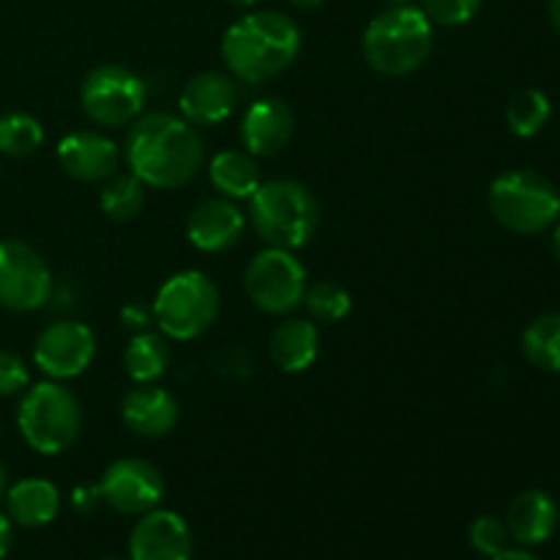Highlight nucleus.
I'll return each instance as SVG.
<instances>
[{"mask_svg":"<svg viewBox=\"0 0 560 560\" xmlns=\"http://www.w3.org/2000/svg\"><path fill=\"white\" fill-rule=\"evenodd\" d=\"M249 222L268 246L293 252L310 244L320 224V208L304 184L273 178L249 197Z\"/></svg>","mask_w":560,"mask_h":560,"instance_id":"4","label":"nucleus"},{"mask_svg":"<svg viewBox=\"0 0 560 560\" xmlns=\"http://www.w3.org/2000/svg\"><path fill=\"white\" fill-rule=\"evenodd\" d=\"M16 427L33 452L47 457L66 452L82 430L80 399L60 383H36L22 397Z\"/></svg>","mask_w":560,"mask_h":560,"instance_id":"5","label":"nucleus"},{"mask_svg":"<svg viewBox=\"0 0 560 560\" xmlns=\"http://www.w3.org/2000/svg\"><path fill=\"white\" fill-rule=\"evenodd\" d=\"M5 514L22 528H44L60 512V492L47 479H22L5 490Z\"/></svg>","mask_w":560,"mask_h":560,"instance_id":"20","label":"nucleus"},{"mask_svg":"<svg viewBox=\"0 0 560 560\" xmlns=\"http://www.w3.org/2000/svg\"><path fill=\"white\" fill-rule=\"evenodd\" d=\"M293 5H299V9H317V5H323L326 0H290Z\"/></svg>","mask_w":560,"mask_h":560,"instance_id":"38","label":"nucleus"},{"mask_svg":"<svg viewBox=\"0 0 560 560\" xmlns=\"http://www.w3.org/2000/svg\"><path fill=\"white\" fill-rule=\"evenodd\" d=\"M5 490H9V474H5V465L0 463V501L5 498Z\"/></svg>","mask_w":560,"mask_h":560,"instance_id":"37","label":"nucleus"},{"mask_svg":"<svg viewBox=\"0 0 560 560\" xmlns=\"http://www.w3.org/2000/svg\"><path fill=\"white\" fill-rule=\"evenodd\" d=\"M98 495L113 512L142 517L153 512L164 498V479L156 465L126 457L109 465L98 481Z\"/></svg>","mask_w":560,"mask_h":560,"instance_id":"11","label":"nucleus"},{"mask_svg":"<svg viewBox=\"0 0 560 560\" xmlns=\"http://www.w3.org/2000/svg\"><path fill=\"white\" fill-rule=\"evenodd\" d=\"M246 217L228 197L202 200L186 222V235L200 252H228L241 241Z\"/></svg>","mask_w":560,"mask_h":560,"instance_id":"17","label":"nucleus"},{"mask_svg":"<svg viewBox=\"0 0 560 560\" xmlns=\"http://www.w3.org/2000/svg\"><path fill=\"white\" fill-rule=\"evenodd\" d=\"M550 98L541 91H536V88H525V91L514 93L506 107L509 131L514 137H523V140L539 135L547 126V120H550Z\"/></svg>","mask_w":560,"mask_h":560,"instance_id":"25","label":"nucleus"},{"mask_svg":"<svg viewBox=\"0 0 560 560\" xmlns=\"http://www.w3.org/2000/svg\"><path fill=\"white\" fill-rule=\"evenodd\" d=\"M523 353L536 370L560 372V312H547L525 328Z\"/></svg>","mask_w":560,"mask_h":560,"instance_id":"24","label":"nucleus"},{"mask_svg":"<svg viewBox=\"0 0 560 560\" xmlns=\"http://www.w3.org/2000/svg\"><path fill=\"white\" fill-rule=\"evenodd\" d=\"M244 288L252 304L266 315H288L304 304L306 268L293 252L268 246L252 257L244 273Z\"/></svg>","mask_w":560,"mask_h":560,"instance_id":"8","label":"nucleus"},{"mask_svg":"<svg viewBox=\"0 0 560 560\" xmlns=\"http://www.w3.org/2000/svg\"><path fill=\"white\" fill-rule=\"evenodd\" d=\"M268 350H271V361L282 372H304L315 364L317 350H320V334L312 320L290 317L273 328Z\"/></svg>","mask_w":560,"mask_h":560,"instance_id":"21","label":"nucleus"},{"mask_svg":"<svg viewBox=\"0 0 560 560\" xmlns=\"http://www.w3.org/2000/svg\"><path fill=\"white\" fill-rule=\"evenodd\" d=\"M552 252H556V257L560 262V224L556 228V233H552Z\"/></svg>","mask_w":560,"mask_h":560,"instance_id":"39","label":"nucleus"},{"mask_svg":"<svg viewBox=\"0 0 560 560\" xmlns=\"http://www.w3.org/2000/svg\"><path fill=\"white\" fill-rule=\"evenodd\" d=\"M366 63L386 77H405L421 69L432 52V22L424 9L397 3L381 11L361 38Z\"/></svg>","mask_w":560,"mask_h":560,"instance_id":"3","label":"nucleus"},{"mask_svg":"<svg viewBox=\"0 0 560 560\" xmlns=\"http://www.w3.org/2000/svg\"><path fill=\"white\" fill-rule=\"evenodd\" d=\"M503 523H506L509 536L523 547L545 545L558 528V503L547 492L525 490L509 503Z\"/></svg>","mask_w":560,"mask_h":560,"instance_id":"19","label":"nucleus"},{"mask_svg":"<svg viewBox=\"0 0 560 560\" xmlns=\"http://www.w3.org/2000/svg\"><path fill=\"white\" fill-rule=\"evenodd\" d=\"M481 9V0H424V14L432 25H465Z\"/></svg>","mask_w":560,"mask_h":560,"instance_id":"30","label":"nucleus"},{"mask_svg":"<svg viewBox=\"0 0 560 560\" xmlns=\"http://www.w3.org/2000/svg\"><path fill=\"white\" fill-rule=\"evenodd\" d=\"M228 3H233V5H255V3H260V0H228Z\"/></svg>","mask_w":560,"mask_h":560,"instance_id":"40","label":"nucleus"},{"mask_svg":"<svg viewBox=\"0 0 560 560\" xmlns=\"http://www.w3.org/2000/svg\"><path fill=\"white\" fill-rule=\"evenodd\" d=\"M27 383H31V372L25 361L11 350H0V397H14L25 392Z\"/></svg>","mask_w":560,"mask_h":560,"instance_id":"31","label":"nucleus"},{"mask_svg":"<svg viewBox=\"0 0 560 560\" xmlns=\"http://www.w3.org/2000/svg\"><path fill=\"white\" fill-rule=\"evenodd\" d=\"M44 142V129L33 115L9 113L0 115V153L5 156H27Z\"/></svg>","mask_w":560,"mask_h":560,"instance_id":"27","label":"nucleus"},{"mask_svg":"<svg viewBox=\"0 0 560 560\" xmlns=\"http://www.w3.org/2000/svg\"><path fill=\"white\" fill-rule=\"evenodd\" d=\"M11 547H14V523L9 514H0V560L9 556Z\"/></svg>","mask_w":560,"mask_h":560,"instance_id":"33","label":"nucleus"},{"mask_svg":"<svg viewBox=\"0 0 560 560\" xmlns=\"http://www.w3.org/2000/svg\"><path fill=\"white\" fill-rule=\"evenodd\" d=\"M191 530L180 514L153 509L142 514L129 539V560H191Z\"/></svg>","mask_w":560,"mask_h":560,"instance_id":"13","label":"nucleus"},{"mask_svg":"<svg viewBox=\"0 0 560 560\" xmlns=\"http://www.w3.org/2000/svg\"><path fill=\"white\" fill-rule=\"evenodd\" d=\"M490 560H539L536 556H530L528 550H503L501 556L490 558Z\"/></svg>","mask_w":560,"mask_h":560,"instance_id":"35","label":"nucleus"},{"mask_svg":"<svg viewBox=\"0 0 560 560\" xmlns=\"http://www.w3.org/2000/svg\"><path fill=\"white\" fill-rule=\"evenodd\" d=\"M306 312L317 323H339L350 315V293L337 282H317L304 293Z\"/></svg>","mask_w":560,"mask_h":560,"instance_id":"28","label":"nucleus"},{"mask_svg":"<svg viewBox=\"0 0 560 560\" xmlns=\"http://www.w3.org/2000/svg\"><path fill=\"white\" fill-rule=\"evenodd\" d=\"M153 312H148L145 306L140 304H129L124 306V312H120V320H124L126 328H131V331H148V323H151Z\"/></svg>","mask_w":560,"mask_h":560,"instance_id":"32","label":"nucleus"},{"mask_svg":"<svg viewBox=\"0 0 560 560\" xmlns=\"http://www.w3.org/2000/svg\"><path fill=\"white\" fill-rule=\"evenodd\" d=\"M178 399L167 388L153 386V383H137V388H131L120 405L124 424L137 438H148V441L170 435L178 424Z\"/></svg>","mask_w":560,"mask_h":560,"instance_id":"16","label":"nucleus"},{"mask_svg":"<svg viewBox=\"0 0 560 560\" xmlns=\"http://www.w3.org/2000/svg\"><path fill=\"white\" fill-rule=\"evenodd\" d=\"M80 102L93 124L120 129L140 118L145 107V82L124 66H98L82 82Z\"/></svg>","mask_w":560,"mask_h":560,"instance_id":"9","label":"nucleus"},{"mask_svg":"<svg viewBox=\"0 0 560 560\" xmlns=\"http://www.w3.org/2000/svg\"><path fill=\"white\" fill-rule=\"evenodd\" d=\"M124 366L126 375L135 383L159 381L170 366V345L167 339H164V334H135L124 353Z\"/></svg>","mask_w":560,"mask_h":560,"instance_id":"23","label":"nucleus"},{"mask_svg":"<svg viewBox=\"0 0 560 560\" xmlns=\"http://www.w3.org/2000/svg\"><path fill=\"white\" fill-rule=\"evenodd\" d=\"M388 3H410V0H388Z\"/></svg>","mask_w":560,"mask_h":560,"instance_id":"41","label":"nucleus"},{"mask_svg":"<svg viewBox=\"0 0 560 560\" xmlns=\"http://www.w3.org/2000/svg\"><path fill=\"white\" fill-rule=\"evenodd\" d=\"M60 167L77 180L96 184L113 178L120 164L118 145L98 131H74L58 145Z\"/></svg>","mask_w":560,"mask_h":560,"instance_id":"18","label":"nucleus"},{"mask_svg":"<svg viewBox=\"0 0 560 560\" xmlns=\"http://www.w3.org/2000/svg\"><path fill=\"white\" fill-rule=\"evenodd\" d=\"M238 91L228 74L219 71H202L195 74L184 88H180L178 107L180 118L189 120L191 126H217L233 115Z\"/></svg>","mask_w":560,"mask_h":560,"instance_id":"14","label":"nucleus"},{"mask_svg":"<svg viewBox=\"0 0 560 560\" xmlns=\"http://www.w3.org/2000/svg\"><path fill=\"white\" fill-rule=\"evenodd\" d=\"M208 178H211L213 189L222 191L228 200H249L257 186L262 184L257 159L246 151L217 153L208 164Z\"/></svg>","mask_w":560,"mask_h":560,"instance_id":"22","label":"nucleus"},{"mask_svg":"<svg viewBox=\"0 0 560 560\" xmlns=\"http://www.w3.org/2000/svg\"><path fill=\"white\" fill-rule=\"evenodd\" d=\"M468 539L476 552H481L485 558H495L501 556L503 550H509V539H512V536H509V528L503 520L485 514V517H476L474 523H470Z\"/></svg>","mask_w":560,"mask_h":560,"instance_id":"29","label":"nucleus"},{"mask_svg":"<svg viewBox=\"0 0 560 560\" xmlns=\"http://www.w3.org/2000/svg\"><path fill=\"white\" fill-rule=\"evenodd\" d=\"M96 359V337L80 320H58L38 334L33 361L52 381H71L82 375Z\"/></svg>","mask_w":560,"mask_h":560,"instance_id":"12","label":"nucleus"},{"mask_svg":"<svg viewBox=\"0 0 560 560\" xmlns=\"http://www.w3.org/2000/svg\"><path fill=\"white\" fill-rule=\"evenodd\" d=\"M293 124V113L282 98H260L244 113L241 142L255 159H271L288 148Z\"/></svg>","mask_w":560,"mask_h":560,"instance_id":"15","label":"nucleus"},{"mask_svg":"<svg viewBox=\"0 0 560 560\" xmlns=\"http://www.w3.org/2000/svg\"><path fill=\"white\" fill-rule=\"evenodd\" d=\"M202 140L189 120L170 113L140 115L126 137L129 170L151 189H178L202 167Z\"/></svg>","mask_w":560,"mask_h":560,"instance_id":"1","label":"nucleus"},{"mask_svg":"<svg viewBox=\"0 0 560 560\" xmlns=\"http://www.w3.org/2000/svg\"><path fill=\"white\" fill-rule=\"evenodd\" d=\"M558 208H560V189H558Z\"/></svg>","mask_w":560,"mask_h":560,"instance_id":"43","label":"nucleus"},{"mask_svg":"<svg viewBox=\"0 0 560 560\" xmlns=\"http://www.w3.org/2000/svg\"><path fill=\"white\" fill-rule=\"evenodd\" d=\"M52 295V271L33 246L0 241V306L11 312L42 310Z\"/></svg>","mask_w":560,"mask_h":560,"instance_id":"10","label":"nucleus"},{"mask_svg":"<svg viewBox=\"0 0 560 560\" xmlns=\"http://www.w3.org/2000/svg\"><path fill=\"white\" fill-rule=\"evenodd\" d=\"M102 501V495H98V487L96 490H77L74 492V506L77 512H93V506Z\"/></svg>","mask_w":560,"mask_h":560,"instance_id":"34","label":"nucleus"},{"mask_svg":"<svg viewBox=\"0 0 560 560\" xmlns=\"http://www.w3.org/2000/svg\"><path fill=\"white\" fill-rule=\"evenodd\" d=\"M547 9H550L552 25H556V31L560 33V0H547Z\"/></svg>","mask_w":560,"mask_h":560,"instance_id":"36","label":"nucleus"},{"mask_svg":"<svg viewBox=\"0 0 560 560\" xmlns=\"http://www.w3.org/2000/svg\"><path fill=\"white\" fill-rule=\"evenodd\" d=\"M301 49V31L279 11H252L224 31L222 58L241 82H266L282 74Z\"/></svg>","mask_w":560,"mask_h":560,"instance_id":"2","label":"nucleus"},{"mask_svg":"<svg viewBox=\"0 0 560 560\" xmlns=\"http://www.w3.org/2000/svg\"><path fill=\"white\" fill-rule=\"evenodd\" d=\"M102 560H129V558H102Z\"/></svg>","mask_w":560,"mask_h":560,"instance_id":"42","label":"nucleus"},{"mask_svg":"<svg viewBox=\"0 0 560 560\" xmlns=\"http://www.w3.org/2000/svg\"><path fill=\"white\" fill-rule=\"evenodd\" d=\"M98 206L115 222H129L145 206V184L135 173L115 175V178H109V184H104Z\"/></svg>","mask_w":560,"mask_h":560,"instance_id":"26","label":"nucleus"},{"mask_svg":"<svg viewBox=\"0 0 560 560\" xmlns=\"http://www.w3.org/2000/svg\"><path fill=\"white\" fill-rule=\"evenodd\" d=\"M151 312L164 337L197 339L217 320L219 290L202 271H180L159 288Z\"/></svg>","mask_w":560,"mask_h":560,"instance_id":"7","label":"nucleus"},{"mask_svg":"<svg viewBox=\"0 0 560 560\" xmlns=\"http://www.w3.org/2000/svg\"><path fill=\"white\" fill-rule=\"evenodd\" d=\"M490 211L506 230L534 235L560 217L558 189L536 170H509L490 186Z\"/></svg>","mask_w":560,"mask_h":560,"instance_id":"6","label":"nucleus"}]
</instances>
